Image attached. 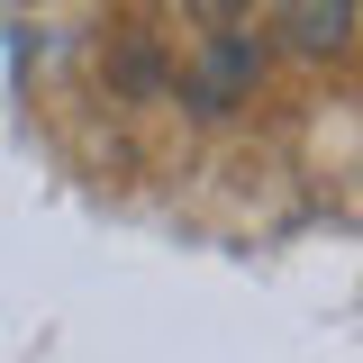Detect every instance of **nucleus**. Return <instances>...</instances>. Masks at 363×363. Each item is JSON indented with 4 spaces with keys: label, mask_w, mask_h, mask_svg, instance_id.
I'll use <instances>...</instances> for the list:
<instances>
[{
    "label": "nucleus",
    "mask_w": 363,
    "mask_h": 363,
    "mask_svg": "<svg viewBox=\"0 0 363 363\" xmlns=\"http://www.w3.org/2000/svg\"><path fill=\"white\" fill-rule=\"evenodd\" d=\"M345 28H354V0H281V37L300 55H336Z\"/></svg>",
    "instance_id": "1"
},
{
    "label": "nucleus",
    "mask_w": 363,
    "mask_h": 363,
    "mask_svg": "<svg viewBox=\"0 0 363 363\" xmlns=\"http://www.w3.org/2000/svg\"><path fill=\"white\" fill-rule=\"evenodd\" d=\"M236 9H245V0H200V18H218V28L236 18Z\"/></svg>",
    "instance_id": "2"
}]
</instances>
